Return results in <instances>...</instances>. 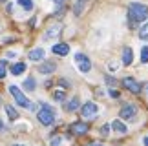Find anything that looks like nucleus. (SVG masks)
Masks as SVG:
<instances>
[{"mask_svg": "<svg viewBox=\"0 0 148 146\" xmlns=\"http://www.w3.org/2000/svg\"><path fill=\"white\" fill-rule=\"evenodd\" d=\"M110 95H112L113 99H117V97H119V91H115V89H110Z\"/></svg>", "mask_w": 148, "mask_h": 146, "instance_id": "c85d7f7f", "label": "nucleus"}, {"mask_svg": "<svg viewBox=\"0 0 148 146\" xmlns=\"http://www.w3.org/2000/svg\"><path fill=\"white\" fill-rule=\"evenodd\" d=\"M15 146H24V144H15Z\"/></svg>", "mask_w": 148, "mask_h": 146, "instance_id": "e433bc0d", "label": "nucleus"}, {"mask_svg": "<svg viewBox=\"0 0 148 146\" xmlns=\"http://www.w3.org/2000/svg\"><path fill=\"white\" fill-rule=\"evenodd\" d=\"M110 128H112L110 124H104L101 128V135H108V133H110Z\"/></svg>", "mask_w": 148, "mask_h": 146, "instance_id": "bb28decb", "label": "nucleus"}, {"mask_svg": "<svg viewBox=\"0 0 148 146\" xmlns=\"http://www.w3.org/2000/svg\"><path fill=\"white\" fill-rule=\"evenodd\" d=\"M132 62H134V51L130 46H126L123 49V66H130Z\"/></svg>", "mask_w": 148, "mask_h": 146, "instance_id": "ddd939ff", "label": "nucleus"}, {"mask_svg": "<svg viewBox=\"0 0 148 146\" xmlns=\"http://www.w3.org/2000/svg\"><path fill=\"white\" fill-rule=\"evenodd\" d=\"M123 86L126 88L128 91H132V93H141V88H143L134 77H124L123 78Z\"/></svg>", "mask_w": 148, "mask_h": 146, "instance_id": "0eeeda50", "label": "nucleus"}, {"mask_svg": "<svg viewBox=\"0 0 148 146\" xmlns=\"http://www.w3.org/2000/svg\"><path fill=\"white\" fill-rule=\"evenodd\" d=\"M79 106H81V100H79V97H73L70 102L64 106V108H66V111H75V110H79Z\"/></svg>", "mask_w": 148, "mask_h": 146, "instance_id": "a211bd4d", "label": "nucleus"}, {"mask_svg": "<svg viewBox=\"0 0 148 146\" xmlns=\"http://www.w3.org/2000/svg\"><path fill=\"white\" fill-rule=\"evenodd\" d=\"M5 73H8V60H0V81L5 77Z\"/></svg>", "mask_w": 148, "mask_h": 146, "instance_id": "5701e85b", "label": "nucleus"}, {"mask_svg": "<svg viewBox=\"0 0 148 146\" xmlns=\"http://www.w3.org/2000/svg\"><path fill=\"white\" fill-rule=\"evenodd\" d=\"M104 81H106L108 86H115V84H117V81H115L113 77H110V75H106V77H104Z\"/></svg>", "mask_w": 148, "mask_h": 146, "instance_id": "a878e982", "label": "nucleus"}, {"mask_svg": "<svg viewBox=\"0 0 148 146\" xmlns=\"http://www.w3.org/2000/svg\"><path fill=\"white\" fill-rule=\"evenodd\" d=\"M141 62H143V64H148V46H143V48H141Z\"/></svg>", "mask_w": 148, "mask_h": 146, "instance_id": "b1692460", "label": "nucleus"}, {"mask_svg": "<svg viewBox=\"0 0 148 146\" xmlns=\"http://www.w3.org/2000/svg\"><path fill=\"white\" fill-rule=\"evenodd\" d=\"M22 86H24L26 91H35V88H37V81H35L33 77H27L26 81H24V84H22Z\"/></svg>", "mask_w": 148, "mask_h": 146, "instance_id": "dca6fc26", "label": "nucleus"}, {"mask_svg": "<svg viewBox=\"0 0 148 146\" xmlns=\"http://www.w3.org/2000/svg\"><path fill=\"white\" fill-rule=\"evenodd\" d=\"M49 146H62V137H59V135L53 137V139L49 141Z\"/></svg>", "mask_w": 148, "mask_h": 146, "instance_id": "393cba45", "label": "nucleus"}, {"mask_svg": "<svg viewBox=\"0 0 148 146\" xmlns=\"http://www.w3.org/2000/svg\"><path fill=\"white\" fill-rule=\"evenodd\" d=\"M97 111H99V106L95 102H92V100H90V102H84L81 106V115L84 119H92V117L97 115Z\"/></svg>", "mask_w": 148, "mask_h": 146, "instance_id": "423d86ee", "label": "nucleus"}, {"mask_svg": "<svg viewBox=\"0 0 148 146\" xmlns=\"http://www.w3.org/2000/svg\"><path fill=\"white\" fill-rule=\"evenodd\" d=\"M5 57H8V59H15L16 53H15V51H8V53H5Z\"/></svg>", "mask_w": 148, "mask_h": 146, "instance_id": "cd10ccee", "label": "nucleus"}, {"mask_svg": "<svg viewBox=\"0 0 148 146\" xmlns=\"http://www.w3.org/2000/svg\"><path fill=\"white\" fill-rule=\"evenodd\" d=\"M139 38H141V40H145V42H148V20H146L145 26H141V29H139Z\"/></svg>", "mask_w": 148, "mask_h": 146, "instance_id": "412c9836", "label": "nucleus"}, {"mask_svg": "<svg viewBox=\"0 0 148 146\" xmlns=\"http://www.w3.org/2000/svg\"><path fill=\"white\" fill-rule=\"evenodd\" d=\"M90 146H102V144H99V143H95V144H90Z\"/></svg>", "mask_w": 148, "mask_h": 146, "instance_id": "c9c22d12", "label": "nucleus"}, {"mask_svg": "<svg viewBox=\"0 0 148 146\" xmlns=\"http://www.w3.org/2000/svg\"><path fill=\"white\" fill-rule=\"evenodd\" d=\"M5 113H8V117H9L11 121H16V119H18V111H16V110H15L11 104L5 106Z\"/></svg>", "mask_w": 148, "mask_h": 146, "instance_id": "6ab92c4d", "label": "nucleus"}, {"mask_svg": "<svg viewBox=\"0 0 148 146\" xmlns=\"http://www.w3.org/2000/svg\"><path fill=\"white\" fill-rule=\"evenodd\" d=\"M117 70V64L115 62H110V71H115Z\"/></svg>", "mask_w": 148, "mask_h": 146, "instance_id": "c756f323", "label": "nucleus"}, {"mask_svg": "<svg viewBox=\"0 0 148 146\" xmlns=\"http://www.w3.org/2000/svg\"><path fill=\"white\" fill-rule=\"evenodd\" d=\"M86 2H88V0H77V2H75V5H73V13H75V16L82 15L84 8H86Z\"/></svg>", "mask_w": 148, "mask_h": 146, "instance_id": "f3484780", "label": "nucleus"}, {"mask_svg": "<svg viewBox=\"0 0 148 146\" xmlns=\"http://www.w3.org/2000/svg\"><path fill=\"white\" fill-rule=\"evenodd\" d=\"M53 2H55V4H62V2H64V0H53Z\"/></svg>", "mask_w": 148, "mask_h": 146, "instance_id": "72a5a7b5", "label": "nucleus"}, {"mask_svg": "<svg viewBox=\"0 0 148 146\" xmlns=\"http://www.w3.org/2000/svg\"><path fill=\"white\" fill-rule=\"evenodd\" d=\"M44 55H46V51H44L42 48H35L29 51V60H33V62H40V60H44Z\"/></svg>", "mask_w": 148, "mask_h": 146, "instance_id": "9b49d317", "label": "nucleus"}, {"mask_svg": "<svg viewBox=\"0 0 148 146\" xmlns=\"http://www.w3.org/2000/svg\"><path fill=\"white\" fill-rule=\"evenodd\" d=\"M88 124L86 122H73L71 124V133H75V135H84V133H88Z\"/></svg>", "mask_w": 148, "mask_h": 146, "instance_id": "6e6552de", "label": "nucleus"}, {"mask_svg": "<svg viewBox=\"0 0 148 146\" xmlns=\"http://www.w3.org/2000/svg\"><path fill=\"white\" fill-rule=\"evenodd\" d=\"M4 130H5V126H4V122H2V121H0V133H2Z\"/></svg>", "mask_w": 148, "mask_h": 146, "instance_id": "2f4dec72", "label": "nucleus"}, {"mask_svg": "<svg viewBox=\"0 0 148 146\" xmlns=\"http://www.w3.org/2000/svg\"><path fill=\"white\" fill-rule=\"evenodd\" d=\"M128 18L130 24H141V22L148 20V5L141 2H132L128 5Z\"/></svg>", "mask_w": 148, "mask_h": 146, "instance_id": "f257e3e1", "label": "nucleus"}, {"mask_svg": "<svg viewBox=\"0 0 148 146\" xmlns=\"http://www.w3.org/2000/svg\"><path fill=\"white\" fill-rule=\"evenodd\" d=\"M16 2H18V5L24 11H33V8H35V5H33V0H16Z\"/></svg>", "mask_w": 148, "mask_h": 146, "instance_id": "aec40b11", "label": "nucleus"}, {"mask_svg": "<svg viewBox=\"0 0 148 146\" xmlns=\"http://www.w3.org/2000/svg\"><path fill=\"white\" fill-rule=\"evenodd\" d=\"M110 126L113 128V132H117V133H123V135H124V133L128 132V126L124 124L123 121H119V119H117V121H113V122H112Z\"/></svg>", "mask_w": 148, "mask_h": 146, "instance_id": "4468645a", "label": "nucleus"}, {"mask_svg": "<svg viewBox=\"0 0 148 146\" xmlns=\"http://www.w3.org/2000/svg\"><path fill=\"white\" fill-rule=\"evenodd\" d=\"M9 89V93L13 95V99H15V102L22 106V108H27V110H35V104H31V100L26 97L24 93H22V89L18 86H15V84H11V86L8 88Z\"/></svg>", "mask_w": 148, "mask_h": 146, "instance_id": "7ed1b4c3", "label": "nucleus"}, {"mask_svg": "<svg viewBox=\"0 0 148 146\" xmlns=\"http://www.w3.org/2000/svg\"><path fill=\"white\" fill-rule=\"evenodd\" d=\"M145 89H146V95H148V84H145Z\"/></svg>", "mask_w": 148, "mask_h": 146, "instance_id": "f704fd0d", "label": "nucleus"}, {"mask_svg": "<svg viewBox=\"0 0 148 146\" xmlns=\"http://www.w3.org/2000/svg\"><path fill=\"white\" fill-rule=\"evenodd\" d=\"M27 70V66H26V62H16V64H13L11 66V73H13V75H22V73H24Z\"/></svg>", "mask_w": 148, "mask_h": 146, "instance_id": "2eb2a0df", "label": "nucleus"}, {"mask_svg": "<svg viewBox=\"0 0 148 146\" xmlns=\"http://www.w3.org/2000/svg\"><path fill=\"white\" fill-rule=\"evenodd\" d=\"M51 51L55 55H59V57H66V55L70 53V46L64 44V42H60V44H55V46L51 48Z\"/></svg>", "mask_w": 148, "mask_h": 146, "instance_id": "9d476101", "label": "nucleus"}, {"mask_svg": "<svg viewBox=\"0 0 148 146\" xmlns=\"http://www.w3.org/2000/svg\"><path fill=\"white\" fill-rule=\"evenodd\" d=\"M75 64L81 73H88L90 70H92V60L88 59V55L84 53H75Z\"/></svg>", "mask_w": 148, "mask_h": 146, "instance_id": "20e7f679", "label": "nucleus"}, {"mask_svg": "<svg viewBox=\"0 0 148 146\" xmlns=\"http://www.w3.org/2000/svg\"><path fill=\"white\" fill-rule=\"evenodd\" d=\"M0 104H2V99H0Z\"/></svg>", "mask_w": 148, "mask_h": 146, "instance_id": "4c0bfd02", "label": "nucleus"}, {"mask_svg": "<svg viewBox=\"0 0 148 146\" xmlns=\"http://www.w3.org/2000/svg\"><path fill=\"white\" fill-rule=\"evenodd\" d=\"M60 84H62L64 88H68V86H70V84H68V81H64V78H60Z\"/></svg>", "mask_w": 148, "mask_h": 146, "instance_id": "7c9ffc66", "label": "nucleus"}, {"mask_svg": "<svg viewBox=\"0 0 148 146\" xmlns=\"http://www.w3.org/2000/svg\"><path fill=\"white\" fill-rule=\"evenodd\" d=\"M143 144H145V146H148V135H146V137L143 139Z\"/></svg>", "mask_w": 148, "mask_h": 146, "instance_id": "473e14b6", "label": "nucleus"}, {"mask_svg": "<svg viewBox=\"0 0 148 146\" xmlns=\"http://www.w3.org/2000/svg\"><path fill=\"white\" fill-rule=\"evenodd\" d=\"M119 115L124 121H135V117H137V106L135 104H124L121 108V111H119Z\"/></svg>", "mask_w": 148, "mask_h": 146, "instance_id": "39448f33", "label": "nucleus"}, {"mask_svg": "<svg viewBox=\"0 0 148 146\" xmlns=\"http://www.w3.org/2000/svg\"><path fill=\"white\" fill-rule=\"evenodd\" d=\"M37 119L40 124L44 126H51L55 122V110L51 108L49 104L46 102H40V110H38V113H37Z\"/></svg>", "mask_w": 148, "mask_h": 146, "instance_id": "f03ea898", "label": "nucleus"}, {"mask_svg": "<svg viewBox=\"0 0 148 146\" xmlns=\"http://www.w3.org/2000/svg\"><path fill=\"white\" fill-rule=\"evenodd\" d=\"M53 99L59 100V102H62V100L66 99V91H64V89H55V91H53Z\"/></svg>", "mask_w": 148, "mask_h": 146, "instance_id": "4be33fe9", "label": "nucleus"}, {"mask_svg": "<svg viewBox=\"0 0 148 146\" xmlns=\"http://www.w3.org/2000/svg\"><path fill=\"white\" fill-rule=\"evenodd\" d=\"M59 33H60V26H59V24H57V26H51L49 29L44 33L42 38H44V40H53V38L59 37Z\"/></svg>", "mask_w": 148, "mask_h": 146, "instance_id": "f8f14e48", "label": "nucleus"}, {"mask_svg": "<svg viewBox=\"0 0 148 146\" xmlns=\"http://www.w3.org/2000/svg\"><path fill=\"white\" fill-rule=\"evenodd\" d=\"M57 70V64L51 62V60H44V62L38 66V71L42 73V75H49V73H53Z\"/></svg>", "mask_w": 148, "mask_h": 146, "instance_id": "1a4fd4ad", "label": "nucleus"}, {"mask_svg": "<svg viewBox=\"0 0 148 146\" xmlns=\"http://www.w3.org/2000/svg\"><path fill=\"white\" fill-rule=\"evenodd\" d=\"M0 2H5V0H0Z\"/></svg>", "mask_w": 148, "mask_h": 146, "instance_id": "58836bf2", "label": "nucleus"}]
</instances>
